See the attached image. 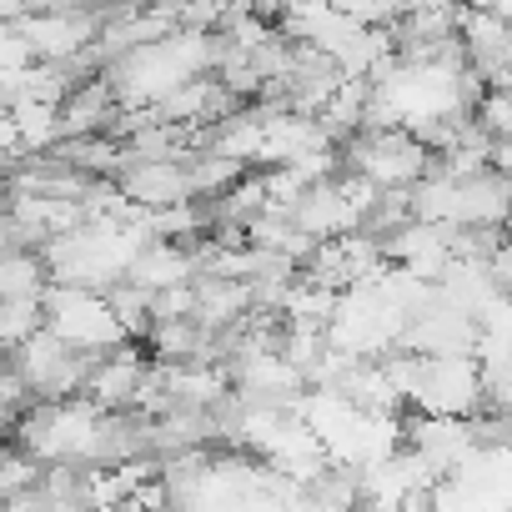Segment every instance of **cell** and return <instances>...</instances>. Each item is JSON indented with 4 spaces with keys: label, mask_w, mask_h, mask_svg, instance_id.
<instances>
[{
    "label": "cell",
    "mask_w": 512,
    "mask_h": 512,
    "mask_svg": "<svg viewBox=\"0 0 512 512\" xmlns=\"http://www.w3.org/2000/svg\"><path fill=\"white\" fill-rule=\"evenodd\" d=\"M352 176L372 181L377 191H412L427 171L432 156L412 131H367L362 141H352Z\"/></svg>",
    "instance_id": "cell-1"
},
{
    "label": "cell",
    "mask_w": 512,
    "mask_h": 512,
    "mask_svg": "<svg viewBox=\"0 0 512 512\" xmlns=\"http://www.w3.org/2000/svg\"><path fill=\"white\" fill-rule=\"evenodd\" d=\"M412 402L422 407V417H472L487 402L482 387V367L472 357H422V377Z\"/></svg>",
    "instance_id": "cell-2"
}]
</instances>
